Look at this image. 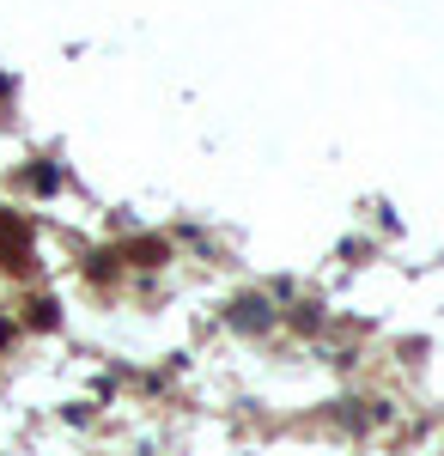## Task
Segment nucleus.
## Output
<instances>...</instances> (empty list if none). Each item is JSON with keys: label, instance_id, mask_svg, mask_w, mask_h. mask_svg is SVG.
I'll return each mask as SVG.
<instances>
[{"label": "nucleus", "instance_id": "nucleus-1", "mask_svg": "<svg viewBox=\"0 0 444 456\" xmlns=\"http://www.w3.org/2000/svg\"><path fill=\"white\" fill-rule=\"evenodd\" d=\"M0 268L6 274H25L31 268V225L19 213H0Z\"/></svg>", "mask_w": 444, "mask_h": 456}, {"label": "nucleus", "instance_id": "nucleus-7", "mask_svg": "<svg viewBox=\"0 0 444 456\" xmlns=\"http://www.w3.org/2000/svg\"><path fill=\"white\" fill-rule=\"evenodd\" d=\"M6 92H12V79H0V98H6Z\"/></svg>", "mask_w": 444, "mask_h": 456}, {"label": "nucleus", "instance_id": "nucleus-4", "mask_svg": "<svg viewBox=\"0 0 444 456\" xmlns=\"http://www.w3.org/2000/svg\"><path fill=\"white\" fill-rule=\"evenodd\" d=\"M55 322H62L55 305H49V298H37V305H31V329H55Z\"/></svg>", "mask_w": 444, "mask_h": 456}, {"label": "nucleus", "instance_id": "nucleus-2", "mask_svg": "<svg viewBox=\"0 0 444 456\" xmlns=\"http://www.w3.org/2000/svg\"><path fill=\"white\" fill-rule=\"evenodd\" d=\"M128 262H140V268H159V262H165V244H159V238H135V244H128Z\"/></svg>", "mask_w": 444, "mask_h": 456}, {"label": "nucleus", "instance_id": "nucleus-3", "mask_svg": "<svg viewBox=\"0 0 444 456\" xmlns=\"http://www.w3.org/2000/svg\"><path fill=\"white\" fill-rule=\"evenodd\" d=\"M238 322H243V329H250V322L262 329V322H268V305H262V298H243V305H238Z\"/></svg>", "mask_w": 444, "mask_h": 456}, {"label": "nucleus", "instance_id": "nucleus-6", "mask_svg": "<svg viewBox=\"0 0 444 456\" xmlns=\"http://www.w3.org/2000/svg\"><path fill=\"white\" fill-rule=\"evenodd\" d=\"M6 341H12V322H0V347H6Z\"/></svg>", "mask_w": 444, "mask_h": 456}, {"label": "nucleus", "instance_id": "nucleus-5", "mask_svg": "<svg viewBox=\"0 0 444 456\" xmlns=\"http://www.w3.org/2000/svg\"><path fill=\"white\" fill-rule=\"evenodd\" d=\"M55 183H62V176L49 171V165H37V171H31V189H37V195H55Z\"/></svg>", "mask_w": 444, "mask_h": 456}]
</instances>
